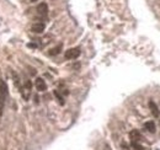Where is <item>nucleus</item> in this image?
<instances>
[{"mask_svg":"<svg viewBox=\"0 0 160 150\" xmlns=\"http://www.w3.org/2000/svg\"><path fill=\"white\" fill-rule=\"evenodd\" d=\"M80 55V48H70L65 52V58L66 59H76Z\"/></svg>","mask_w":160,"mask_h":150,"instance_id":"f257e3e1","label":"nucleus"},{"mask_svg":"<svg viewBox=\"0 0 160 150\" xmlns=\"http://www.w3.org/2000/svg\"><path fill=\"white\" fill-rule=\"evenodd\" d=\"M35 85H36V89H37L38 91H46L47 90V85H46V82H44V80L42 79V77H37Z\"/></svg>","mask_w":160,"mask_h":150,"instance_id":"f03ea898","label":"nucleus"},{"mask_svg":"<svg viewBox=\"0 0 160 150\" xmlns=\"http://www.w3.org/2000/svg\"><path fill=\"white\" fill-rule=\"evenodd\" d=\"M37 12L39 15H42V16H44V15L48 14V5L46 3H41L38 6H37Z\"/></svg>","mask_w":160,"mask_h":150,"instance_id":"7ed1b4c3","label":"nucleus"},{"mask_svg":"<svg viewBox=\"0 0 160 150\" xmlns=\"http://www.w3.org/2000/svg\"><path fill=\"white\" fill-rule=\"evenodd\" d=\"M130 137H131V140L132 142H137V143H139V142H141V139H142L141 133H139L138 131H132L130 133Z\"/></svg>","mask_w":160,"mask_h":150,"instance_id":"20e7f679","label":"nucleus"},{"mask_svg":"<svg viewBox=\"0 0 160 150\" xmlns=\"http://www.w3.org/2000/svg\"><path fill=\"white\" fill-rule=\"evenodd\" d=\"M32 31H33V32H36V33H42L43 31H44V25L41 24V22L35 24L32 26Z\"/></svg>","mask_w":160,"mask_h":150,"instance_id":"39448f33","label":"nucleus"},{"mask_svg":"<svg viewBox=\"0 0 160 150\" xmlns=\"http://www.w3.org/2000/svg\"><path fill=\"white\" fill-rule=\"evenodd\" d=\"M5 95H8V85L4 80L0 79V96H5Z\"/></svg>","mask_w":160,"mask_h":150,"instance_id":"423d86ee","label":"nucleus"},{"mask_svg":"<svg viewBox=\"0 0 160 150\" xmlns=\"http://www.w3.org/2000/svg\"><path fill=\"white\" fill-rule=\"evenodd\" d=\"M149 107H150V111H152V113H153V116L158 117V116H159V110H158V106L155 105V102L150 101V102H149Z\"/></svg>","mask_w":160,"mask_h":150,"instance_id":"0eeeda50","label":"nucleus"},{"mask_svg":"<svg viewBox=\"0 0 160 150\" xmlns=\"http://www.w3.org/2000/svg\"><path fill=\"white\" fill-rule=\"evenodd\" d=\"M144 128H145L149 133H154V132H155V124H154L153 121L147 122L145 124H144Z\"/></svg>","mask_w":160,"mask_h":150,"instance_id":"6e6552de","label":"nucleus"},{"mask_svg":"<svg viewBox=\"0 0 160 150\" xmlns=\"http://www.w3.org/2000/svg\"><path fill=\"white\" fill-rule=\"evenodd\" d=\"M54 96L57 97V100L59 101V103H60V105H64V99H63V97L60 96V94H59V92L57 91V90L54 91Z\"/></svg>","mask_w":160,"mask_h":150,"instance_id":"1a4fd4ad","label":"nucleus"},{"mask_svg":"<svg viewBox=\"0 0 160 150\" xmlns=\"http://www.w3.org/2000/svg\"><path fill=\"white\" fill-rule=\"evenodd\" d=\"M132 147H133L134 149H137V150H144V148H143L139 143H137V142H132Z\"/></svg>","mask_w":160,"mask_h":150,"instance_id":"9d476101","label":"nucleus"},{"mask_svg":"<svg viewBox=\"0 0 160 150\" xmlns=\"http://www.w3.org/2000/svg\"><path fill=\"white\" fill-rule=\"evenodd\" d=\"M3 111H4V99L3 96H0V117L3 116Z\"/></svg>","mask_w":160,"mask_h":150,"instance_id":"9b49d317","label":"nucleus"},{"mask_svg":"<svg viewBox=\"0 0 160 150\" xmlns=\"http://www.w3.org/2000/svg\"><path fill=\"white\" fill-rule=\"evenodd\" d=\"M59 52H60V46H59V47H57V48H53L52 50L49 52V54L51 55H55V54H58Z\"/></svg>","mask_w":160,"mask_h":150,"instance_id":"f8f14e48","label":"nucleus"},{"mask_svg":"<svg viewBox=\"0 0 160 150\" xmlns=\"http://www.w3.org/2000/svg\"><path fill=\"white\" fill-rule=\"evenodd\" d=\"M31 1H37V0H31Z\"/></svg>","mask_w":160,"mask_h":150,"instance_id":"ddd939ff","label":"nucleus"}]
</instances>
